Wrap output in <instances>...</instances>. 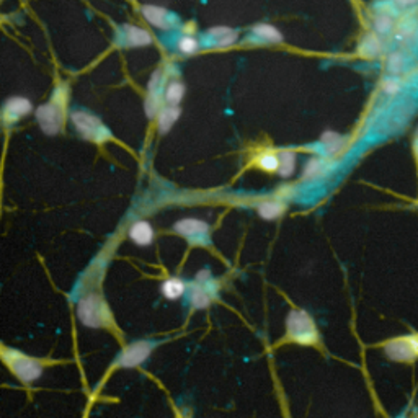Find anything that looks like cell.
I'll return each instance as SVG.
<instances>
[{
  "instance_id": "11",
  "label": "cell",
  "mask_w": 418,
  "mask_h": 418,
  "mask_svg": "<svg viewBox=\"0 0 418 418\" xmlns=\"http://www.w3.org/2000/svg\"><path fill=\"white\" fill-rule=\"evenodd\" d=\"M120 43L125 44L126 48L149 46L152 43V36L146 30H142V28L127 25L120 33Z\"/></svg>"
},
{
  "instance_id": "24",
  "label": "cell",
  "mask_w": 418,
  "mask_h": 418,
  "mask_svg": "<svg viewBox=\"0 0 418 418\" xmlns=\"http://www.w3.org/2000/svg\"><path fill=\"white\" fill-rule=\"evenodd\" d=\"M375 28H376L377 33H389V31H391V28H392V19L389 15H386V14L376 16Z\"/></svg>"
},
{
  "instance_id": "17",
  "label": "cell",
  "mask_w": 418,
  "mask_h": 418,
  "mask_svg": "<svg viewBox=\"0 0 418 418\" xmlns=\"http://www.w3.org/2000/svg\"><path fill=\"white\" fill-rule=\"evenodd\" d=\"M284 213V204L276 199H270V202H263L258 204V214L263 217L265 221L278 219Z\"/></svg>"
},
{
  "instance_id": "14",
  "label": "cell",
  "mask_w": 418,
  "mask_h": 418,
  "mask_svg": "<svg viewBox=\"0 0 418 418\" xmlns=\"http://www.w3.org/2000/svg\"><path fill=\"white\" fill-rule=\"evenodd\" d=\"M160 293H162V296L165 299L178 301L185 296L187 283L178 276L167 278V280L162 283V286H160Z\"/></svg>"
},
{
  "instance_id": "15",
  "label": "cell",
  "mask_w": 418,
  "mask_h": 418,
  "mask_svg": "<svg viewBox=\"0 0 418 418\" xmlns=\"http://www.w3.org/2000/svg\"><path fill=\"white\" fill-rule=\"evenodd\" d=\"M211 44H214L217 48H226L231 46L237 41V31L229 30V28H216V30H209Z\"/></svg>"
},
{
  "instance_id": "5",
  "label": "cell",
  "mask_w": 418,
  "mask_h": 418,
  "mask_svg": "<svg viewBox=\"0 0 418 418\" xmlns=\"http://www.w3.org/2000/svg\"><path fill=\"white\" fill-rule=\"evenodd\" d=\"M0 358L9 366V370L19 377V381L26 384V386L38 381L43 375L41 361L30 358V356H26L19 350L0 348Z\"/></svg>"
},
{
  "instance_id": "8",
  "label": "cell",
  "mask_w": 418,
  "mask_h": 418,
  "mask_svg": "<svg viewBox=\"0 0 418 418\" xmlns=\"http://www.w3.org/2000/svg\"><path fill=\"white\" fill-rule=\"evenodd\" d=\"M72 122H74L75 130L85 139H90V141L103 142L111 137L103 122L95 118V116L85 113V111H74L72 113Z\"/></svg>"
},
{
  "instance_id": "27",
  "label": "cell",
  "mask_w": 418,
  "mask_h": 418,
  "mask_svg": "<svg viewBox=\"0 0 418 418\" xmlns=\"http://www.w3.org/2000/svg\"><path fill=\"white\" fill-rule=\"evenodd\" d=\"M400 68H402V56L395 53L387 59V70L391 72V74H397Z\"/></svg>"
},
{
  "instance_id": "4",
  "label": "cell",
  "mask_w": 418,
  "mask_h": 418,
  "mask_svg": "<svg viewBox=\"0 0 418 418\" xmlns=\"http://www.w3.org/2000/svg\"><path fill=\"white\" fill-rule=\"evenodd\" d=\"M77 317L88 328H102L113 324L108 305L98 293H88L77 301Z\"/></svg>"
},
{
  "instance_id": "9",
  "label": "cell",
  "mask_w": 418,
  "mask_h": 418,
  "mask_svg": "<svg viewBox=\"0 0 418 418\" xmlns=\"http://www.w3.org/2000/svg\"><path fill=\"white\" fill-rule=\"evenodd\" d=\"M30 111H31L30 100H26L23 97H14L4 105L2 121L5 122V125H14V122H16L20 118H23L25 115L30 113Z\"/></svg>"
},
{
  "instance_id": "22",
  "label": "cell",
  "mask_w": 418,
  "mask_h": 418,
  "mask_svg": "<svg viewBox=\"0 0 418 418\" xmlns=\"http://www.w3.org/2000/svg\"><path fill=\"white\" fill-rule=\"evenodd\" d=\"M360 53L366 56V58H371V56H376L379 53V41L375 35L366 36L363 43L360 46Z\"/></svg>"
},
{
  "instance_id": "30",
  "label": "cell",
  "mask_w": 418,
  "mask_h": 418,
  "mask_svg": "<svg viewBox=\"0 0 418 418\" xmlns=\"http://www.w3.org/2000/svg\"><path fill=\"white\" fill-rule=\"evenodd\" d=\"M399 418H405V417H404V415H402V417H399Z\"/></svg>"
},
{
  "instance_id": "31",
  "label": "cell",
  "mask_w": 418,
  "mask_h": 418,
  "mask_svg": "<svg viewBox=\"0 0 418 418\" xmlns=\"http://www.w3.org/2000/svg\"><path fill=\"white\" fill-rule=\"evenodd\" d=\"M417 142H418V139H417Z\"/></svg>"
},
{
  "instance_id": "12",
  "label": "cell",
  "mask_w": 418,
  "mask_h": 418,
  "mask_svg": "<svg viewBox=\"0 0 418 418\" xmlns=\"http://www.w3.org/2000/svg\"><path fill=\"white\" fill-rule=\"evenodd\" d=\"M142 15L146 16V20L150 25L162 28V30H169L175 23L172 20V15L164 7H157V5H146V7H142Z\"/></svg>"
},
{
  "instance_id": "26",
  "label": "cell",
  "mask_w": 418,
  "mask_h": 418,
  "mask_svg": "<svg viewBox=\"0 0 418 418\" xmlns=\"http://www.w3.org/2000/svg\"><path fill=\"white\" fill-rule=\"evenodd\" d=\"M322 169H324V162L322 160H310V162L305 165V170H304V177L305 178H312V177H319L322 174Z\"/></svg>"
},
{
  "instance_id": "28",
  "label": "cell",
  "mask_w": 418,
  "mask_h": 418,
  "mask_svg": "<svg viewBox=\"0 0 418 418\" xmlns=\"http://www.w3.org/2000/svg\"><path fill=\"white\" fill-rule=\"evenodd\" d=\"M400 90V82L397 79H386L384 80V92L387 95H395Z\"/></svg>"
},
{
  "instance_id": "2",
  "label": "cell",
  "mask_w": 418,
  "mask_h": 418,
  "mask_svg": "<svg viewBox=\"0 0 418 418\" xmlns=\"http://www.w3.org/2000/svg\"><path fill=\"white\" fill-rule=\"evenodd\" d=\"M221 281L216 280L209 270L197 273L192 283H187V303L192 310L208 309L219 301Z\"/></svg>"
},
{
  "instance_id": "20",
  "label": "cell",
  "mask_w": 418,
  "mask_h": 418,
  "mask_svg": "<svg viewBox=\"0 0 418 418\" xmlns=\"http://www.w3.org/2000/svg\"><path fill=\"white\" fill-rule=\"evenodd\" d=\"M183 95H185V87H183V83L172 82L165 90V100L167 103L172 105V107H177V105L182 102Z\"/></svg>"
},
{
  "instance_id": "19",
  "label": "cell",
  "mask_w": 418,
  "mask_h": 418,
  "mask_svg": "<svg viewBox=\"0 0 418 418\" xmlns=\"http://www.w3.org/2000/svg\"><path fill=\"white\" fill-rule=\"evenodd\" d=\"M278 160H280V164H278V172H280V175L284 178L291 177L294 167H296V155H294V152H291V150H283Z\"/></svg>"
},
{
  "instance_id": "16",
  "label": "cell",
  "mask_w": 418,
  "mask_h": 418,
  "mask_svg": "<svg viewBox=\"0 0 418 418\" xmlns=\"http://www.w3.org/2000/svg\"><path fill=\"white\" fill-rule=\"evenodd\" d=\"M178 118H180V108L178 107H172V105H169V107L162 108L159 113V131L162 132V135L167 131H170Z\"/></svg>"
},
{
  "instance_id": "1",
  "label": "cell",
  "mask_w": 418,
  "mask_h": 418,
  "mask_svg": "<svg viewBox=\"0 0 418 418\" xmlns=\"http://www.w3.org/2000/svg\"><path fill=\"white\" fill-rule=\"evenodd\" d=\"M284 345H299V347H310L324 351L322 333L314 317L308 310L299 308L289 309L286 322H284V335L273 345V350L284 347Z\"/></svg>"
},
{
  "instance_id": "29",
  "label": "cell",
  "mask_w": 418,
  "mask_h": 418,
  "mask_svg": "<svg viewBox=\"0 0 418 418\" xmlns=\"http://www.w3.org/2000/svg\"><path fill=\"white\" fill-rule=\"evenodd\" d=\"M394 2L397 4V5H400V7H409V5L415 4L417 0H394Z\"/></svg>"
},
{
  "instance_id": "3",
  "label": "cell",
  "mask_w": 418,
  "mask_h": 418,
  "mask_svg": "<svg viewBox=\"0 0 418 418\" xmlns=\"http://www.w3.org/2000/svg\"><path fill=\"white\" fill-rule=\"evenodd\" d=\"M371 348H381L389 361L400 365H414L418 361V332L405 333L371 345Z\"/></svg>"
},
{
  "instance_id": "25",
  "label": "cell",
  "mask_w": 418,
  "mask_h": 418,
  "mask_svg": "<svg viewBox=\"0 0 418 418\" xmlns=\"http://www.w3.org/2000/svg\"><path fill=\"white\" fill-rule=\"evenodd\" d=\"M258 164L263 170L275 172V170H278V164H280V160H278L275 154H265L263 157L258 160Z\"/></svg>"
},
{
  "instance_id": "18",
  "label": "cell",
  "mask_w": 418,
  "mask_h": 418,
  "mask_svg": "<svg viewBox=\"0 0 418 418\" xmlns=\"http://www.w3.org/2000/svg\"><path fill=\"white\" fill-rule=\"evenodd\" d=\"M254 35H255V36H258L260 40L268 41V43H281V41H283L281 33L278 31L275 26L266 25V23L256 25V26L254 28Z\"/></svg>"
},
{
  "instance_id": "23",
  "label": "cell",
  "mask_w": 418,
  "mask_h": 418,
  "mask_svg": "<svg viewBox=\"0 0 418 418\" xmlns=\"http://www.w3.org/2000/svg\"><path fill=\"white\" fill-rule=\"evenodd\" d=\"M198 48H199V44L193 36H183L182 40L178 41V49H180V53H183V54L197 53Z\"/></svg>"
},
{
  "instance_id": "10",
  "label": "cell",
  "mask_w": 418,
  "mask_h": 418,
  "mask_svg": "<svg viewBox=\"0 0 418 418\" xmlns=\"http://www.w3.org/2000/svg\"><path fill=\"white\" fill-rule=\"evenodd\" d=\"M59 105L56 102H51L48 105H44L40 110L36 111L38 121L44 131L48 135H56L61 127V111H59Z\"/></svg>"
},
{
  "instance_id": "7",
  "label": "cell",
  "mask_w": 418,
  "mask_h": 418,
  "mask_svg": "<svg viewBox=\"0 0 418 418\" xmlns=\"http://www.w3.org/2000/svg\"><path fill=\"white\" fill-rule=\"evenodd\" d=\"M174 231L185 237L189 245H202V247H209L211 245V232L208 222L202 219H194V217H188V219H182L175 222Z\"/></svg>"
},
{
  "instance_id": "6",
  "label": "cell",
  "mask_w": 418,
  "mask_h": 418,
  "mask_svg": "<svg viewBox=\"0 0 418 418\" xmlns=\"http://www.w3.org/2000/svg\"><path fill=\"white\" fill-rule=\"evenodd\" d=\"M157 340H137L126 345L121 353L116 356L115 366L122 367V370H131V367H137L142 363H146L152 351L159 347Z\"/></svg>"
},
{
  "instance_id": "13",
  "label": "cell",
  "mask_w": 418,
  "mask_h": 418,
  "mask_svg": "<svg viewBox=\"0 0 418 418\" xmlns=\"http://www.w3.org/2000/svg\"><path fill=\"white\" fill-rule=\"evenodd\" d=\"M130 239L139 247H147L154 242V229L147 221H136L130 229Z\"/></svg>"
},
{
  "instance_id": "21",
  "label": "cell",
  "mask_w": 418,
  "mask_h": 418,
  "mask_svg": "<svg viewBox=\"0 0 418 418\" xmlns=\"http://www.w3.org/2000/svg\"><path fill=\"white\" fill-rule=\"evenodd\" d=\"M322 144H324L328 152H338V150L343 147L345 139L337 135V132H325V135L322 136Z\"/></svg>"
}]
</instances>
